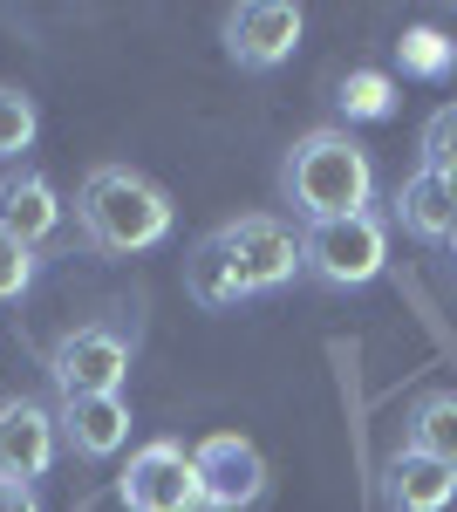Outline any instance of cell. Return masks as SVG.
<instances>
[{
  "instance_id": "17",
  "label": "cell",
  "mask_w": 457,
  "mask_h": 512,
  "mask_svg": "<svg viewBox=\"0 0 457 512\" xmlns=\"http://www.w3.org/2000/svg\"><path fill=\"white\" fill-rule=\"evenodd\" d=\"M396 69H403L410 82H444L457 69V41L444 35V28L417 21V28H403V35H396Z\"/></svg>"
},
{
  "instance_id": "6",
  "label": "cell",
  "mask_w": 457,
  "mask_h": 512,
  "mask_svg": "<svg viewBox=\"0 0 457 512\" xmlns=\"http://www.w3.org/2000/svg\"><path fill=\"white\" fill-rule=\"evenodd\" d=\"M219 239H226L232 267L246 274L253 294H273V287H287L301 274V233L287 219H273V212H239V219L219 226Z\"/></svg>"
},
{
  "instance_id": "4",
  "label": "cell",
  "mask_w": 457,
  "mask_h": 512,
  "mask_svg": "<svg viewBox=\"0 0 457 512\" xmlns=\"http://www.w3.org/2000/svg\"><path fill=\"white\" fill-rule=\"evenodd\" d=\"M116 499H123V512H205V485H198V465L185 444L157 437L123 465Z\"/></svg>"
},
{
  "instance_id": "13",
  "label": "cell",
  "mask_w": 457,
  "mask_h": 512,
  "mask_svg": "<svg viewBox=\"0 0 457 512\" xmlns=\"http://www.w3.org/2000/svg\"><path fill=\"white\" fill-rule=\"evenodd\" d=\"M389 212H396V226H403L410 239H430V246H444V239L457 233V192L437 178V171H423V164L396 185Z\"/></svg>"
},
{
  "instance_id": "19",
  "label": "cell",
  "mask_w": 457,
  "mask_h": 512,
  "mask_svg": "<svg viewBox=\"0 0 457 512\" xmlns=\"http://www.w3.org/2000/svg\"><path fill=\"white\" fill-rule=\"evenodd\" d=\"M423 171H437L457 192V103H444L437 117L423 123Z\"/></svg>"
},
{
  "instance_id": "20",
  "label": "cell",
  "mask_w": 457,
  "mask_h": 512,
  "mask_svg": "<svg viewBox=\"0 0 457 512\" xmlns=\"http://www.w3.org/2000/svg\"><path fill=\"white\" fill-rule=\"evenodd\" d=\"M28 287H35V246L0 233V301H21Z\"/></svg>"
},
{
  "instance_id": "16",
  "label": "cell",
  "mask_w": 457,
  "mask_h": 512,
  "mask_svg": "<svg viewBox=\"0 0 457 512\" xmlns=\"http://www.w3.org/2000/svg\"><path fill=\"white\" fill-rule=\"evenodd\" d=\"M396 103H403V89H396L389 69H348L342 89H335V110H342L348 123H389Z\"/></svg>"
},
{
  "instance_id": "7",
  "label": "cell",
  "mask_w": 457,
  "mask_h": 512,
  "mask_svg": "<svg viewBox=\"0 0 457 512\" xmlns=\"http://www.w3.org/2000/svg\"><path fill=\"white\" fill-rule=\"evenodd\" d=\"M301 28H307V14L294 0H246V7L226 14V55L239 69L267 76V69H280L301 48Z\"/></svg>"
},
{
  "instance_id": "14",
  "label": "cell",
  "mask_w": 457,
  "mask_h": 512,
  "mask_svg": "<svg viewBox=\"0 0 457 512\" xmlns=\"http://www.w3.org/2000/svg\"><path fill=\"white\" fill-rule=\"evenodd\" d=\"M185 294L198 301V308H239V301L253 294L246 274L232 267V253H226V239H219V233H205L185 253Z\"/></svg>"
},
{
  "instance_id": "5",
  "label": "cell",
  "mask_w": 457,
  "mask_h": 512,
  "mask_svg": "<svg viewBox=\"0 0 457 512\" xmlns=\"http://www.w3.org/2000/svg\"><path fill=\"white\" fill-rule=\"evenodd\" d=\"M48 376H55L62 396H123V383H130V342L116 335L110 321L69 328L48 349Z\"/></svg>"
},
{
  "instance_id": "11",
  "label": "cell",
  "mask_w": 457,
  "mask_h": 512,
  "mask_svg": "<svg viewBox=\"0 0 457 512\" xmlns=\"http://www.w3.org/2000/svg\"><path fill=\"white\" fill-rule=\"evenodd\" d=\"M0 233L41 246V239L62 233V192L41 178V171H7L0 178Z\"/></svg>"
},
{
  "instance_id": "3",
  "label": "cell",
  "mask_w": 457,
  "mask_h": 512,
  "mask_svg": "<svg viewBox=\"0 0 457 512\" xmlns=\"http://www.w3.org/2000/svg\"><path fill=\"white\" fill-rule=\"evenodd\" d=\"M389 267V219L376 205L369 212H348V219H321L301 233V274L321 287H369Z\"/></svg>"
},
{
  "instance_id": "22",
  "label": "cell",
  "mask_w": 457,
  "mask_h": 512,
  "mask_svg": "<svg viewBox=\"0 0 457 512\" xmlns=\"http://www.w3.org/2000/svg\"><path fill=\"white\" fill-rule=\"evenodd\" d=\"M444 246H451V260H457V233H451V239H444Z\"/></svg>"
},
{
  "instance_id": "2",
  "label": "cell",
  "mask_w": 457,
  "mask_h": 512,
  "mask_svg": "<svg viewBox=\"0 0 457 512\" xmlns=\"http://www.w3.org/2000/svg\"><path fill=\"white\" fill-rule=\"evenodd\" d=\"M76 219H82V239H89L96 253H151L157 239H171V226H178L164 185H151V178L130 171V164H96V171L82 178Z\"/></svg>"
},
{
  "instance_id": "21",
  "label": "cell",
  "mask_w": 457,
  "mask_h": 512,
  "mask_svg": "<svg viewBox=\"0 0 457 512\" xmlns=\"http://www.w3.org/2000/svg\"><path fill=\"white\" fill-rule=\"evenodd\" d=\"M0 512H41V492H35V485H14V478H0Z\"/></svg>"
},
{
  "instance_id": "9",
  "label": "cell",
  "mask_w": 457,
  "mask_h": 512,
  "mask_svg": "<svg viewBox=\"0 0 457 512\" xmlns=\"http://www.w3.org/2000/svg\"><path fill=\"white\" fill-rule=\"evenodd\" d=\"M55 451H62V424H55V410H41L35 396L0 403V478L35 485V478H48Z\"/></svg>"
},
{
  "instance_id": "10",
  "label": "cell",
  "mask_w": 457,
  "mask_h": 512,
  "mask_svg": "<svg viewBox=\"0 0 457 512\" xmlns=\"http://www.w3.org/2000/svg\"><path fill=\"white\" fill-rule=\"evenodd\" d=\"M55 424H62V444L82 465H103L130 444V403L123 396H62Z\"/></svg>"
},
{
  "instance_id": "8",
  "label": "cell",
  "mask_w": 457,
  "mask_h": 512,
  "mask_svg": "<svg viewBox=\"0 0 457 512\" xmlns=\"http://www.w3.org/2000/svg\"><path fill=\"white\" fill-rule=\"evenodd\" d=\"M191 465H198V485H205V506H219V512H246L267 492V458H260L253 437H232V431L205 437L191 451Z\"/></svg>"
},
{
  "instance_id": "23",
  "label": "cell",
  "mask_w": 457,
  "mask_h": 512,
  "mask_svg": "<svg viewBox=\"0 0 457 512\" xmlns=\"http://www.w3.org/2000/svg\"><path fill=\"white\" fill-rule=\"evenodd\" d=\"M205 512H219V506H205Z\"/></svg>"
},
{
  "instance_id": "15",
  "label": "cell",
  "mask_w": 457,
  "mask_h": 512,
  "mask_svg": "<svg viewBox=\"0 0 457 512\" xmlns=\"http://www.w3.org/2000/svg\"><path fill=\"white\" fill-rule=\"evenodd\" d=\"M403 451H423L437 465H457V390H423L403 417Z\"/></svg>"
},
{
  "instance_id": "12",
  "label": "cell",
  "mask_w": 457,
  "mask_h": 512,
  "mask_svg": "<svg viewBox=\"0 0 457 512\" xmlns=\"http://www.w3.org/2000/svg\"><path fill=\"white\" fill-rule=\"evenodd\" d=\"M457 499V465H437L423 451H396L382 465V506L389 512H444Z\"/></svg>"
},
{
  "instance_id": "1",
  "label": "cell",
  "mask_w": 457,
  "mask_h": 512,
  "mask_svg": "<svg viewBox=\"0 0 457 512\" xmlns=\"http://www.w3.org/2000/svg\"><path fill=\"white\" fill-rule=\"evenodd\" d=\"M280 192H287V205L301 212L307 226L348 219V212H369V198H376V164H369V151H362L348 130L321 123V130L294 137V151L280 164Z\"/></svg>"
},
{
  "instance_id": "18",
  "label": "cell",
  "mask_w": 457,
  "mask_h": 512,
  "mask_svg": "<svg viewBox=\"0 0 457 512\" xmlns=\"http://www.w3.org/2000/svg\"><path fill=\"white\" fill-rule=\"evenodd\" d=\"M41 130V110L28 89H14V82H0V164H14L28 144H35Z\"/></svg>"
}]
</instances>
